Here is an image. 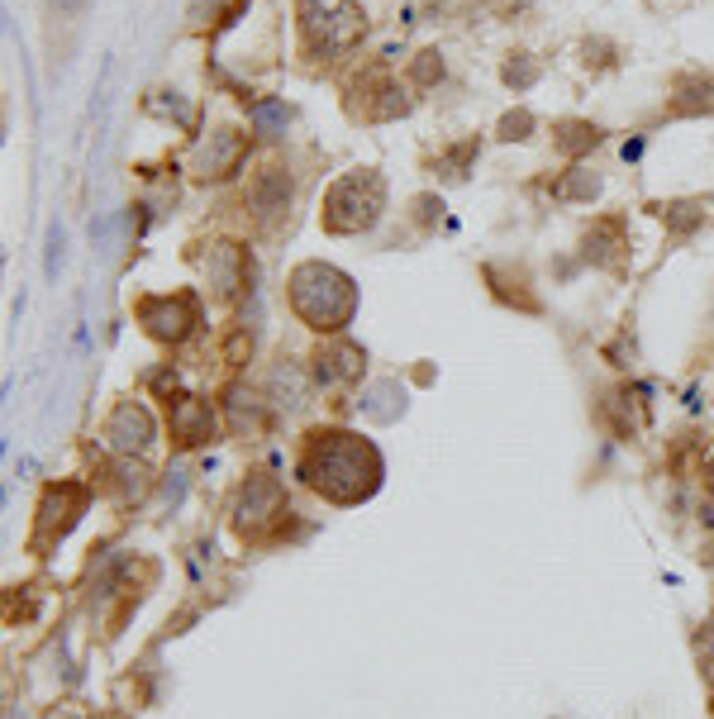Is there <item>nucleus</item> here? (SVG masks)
Wrapping results in <instances>:
<instances>
[{
  "label": "nucleus",
  "mask_w": 714,
  "mask_h": 719,
  "mask_svg": "<svg viewBox=\"0 0 714 719\" xmlns=\"http://www.w3.org/2000/svg\"><path fill=\"white\" fill-rule=\"evenodd\" d=\"M295 477L320 491L334 506H362L381 491L386 463L377 453V443L362 434H348V429H314L300 449Z\"/></svg>",
  "instance_id": "nucleus-1"
},
{
  "label": "nucleus",
  "mask_w": 714,
  "mask_h": 719,
  "mask_svg": "<svg viewBox=\"0 0 714 719\" xmlns=\"http://www.w3.org/2000/svg\"><path fill=\"white\" fill-rule=\"evenodd\" d=\"M286 296H291L295 320L314 329V334H343L357 314V281L334 263H295L286 277Z\"/></svg>",
  "instance_id": "nucleus-2"
},
{
  "label": "nucleus",
  "mask_w": 714,
  "mask_h": 719,
  "mask_svg": "<svg viewBox=\"0 0 714 719\" xmlns=\"http://www.w3.org/2000/svg\"><path fill=\"white\" fill-rule=\"evenodd\" d=\"M386 210V177L377 167H353L324 191V210H320V224L328 234L348 239V234H367L377 229Z\"/></svg>",
  "instance_id": "nucleus-3"
},
{
  "label": "nucleus",
  "mask_w": 714,
  "mask_h": 719,
  "mask_svg": "<svg viewBox=\"0 0 714 719\" xmlns=\"http://www.w3.org/2000/svg\"><path fill=\"white\" fill-rule=\"evenodd\" d=\"M295 20L310 57H343L367 34V10L357 0H300Z\"/></svg>",
  "instance_id": "nucleus-4"
},
{
  "label": "nucleus",
  "mask_w": 714,
  "mask_h": 719,
  "mask_svg": "<svg viewBox=\"0 0 714 719\" xmlns=\"http://www.w3.org/2000/svg\"><path fill=\"white\" fill-rule=\"evenodd\" d=\"M138 324H143V334L157 339V343H186L196 334V324H200V300L196 291H171V296H143L138 306Z\"/></svg>",
  "instance_id": "nucleus-5"
},
{
  "label": "nucleus",
  "mask_w": 714,
  "mask_h": 719,
  "mask_svg": "<svg viewBox=\"0 0 714 719\" xmlns=\"http://www.w3.org/2000/svg\"><path fill=\"white\" fill-rule=\"evenodd\" d=\"M86 486L81 482H57L43 491L38 500V520H34V539H29V549L43 553V549H53V543H63L71 534V524L86 515Z\"/></svg>",
  "instance_id": "nucleus-6"
},
{
  "label": "nucleus",
  "mask_w": 714,
  "mask_h": 719,
  "mask_svg": "<svg viewBox=\"0 0 714 719\" xmlns=\"http://www.w3.org/2000/svg\"><path fill=\"white\" fill-rule=\"evenodd\" d=\"M281 515H291V506H286V491H281L277 477L257 472V477L243 482L238 506H234V524H238L243 539H263L267 529L281 520Z\"/></svg>",
  "instance_id": "nucleus-7"
},
{
  "label": "nucleus",
  "mask_w": 714,
  "mask_h": 719,
  "mask_svg": "<svg viewBox=\"0 0 714 719\" xmlns=\"http://www.w3.org/2000/svg\"><path fill=\"white\" fill-rule=\"evenodd\" d=\"M153 439H157V424H153V414L143 410L138 400H120V406L110 410V420H105V443H110V449L148 453Z\"/></svg>",
  "instance_id": "nucleus-8"
},
{
  "label": "nucleus",
  "mask_w": 714,
  "mask_h": 719,
  "mask_svg": "<svg viewBox=\"0 0 714 719\" xmlns=\"http://www.w3.org/2000/svg\"><path fill=\"white\" fill-rule=\"evenodd\" d=\"M167 424H171V439H177L181 449H200V443L214 439V410H210L205 396H171Z\"/></svg>",
  "instance_id": "nucleus-9"
},
{
  "label": "nucleus",
  "mask_w": 714,
  "mask_h": 719,
  "mask_svg": "<svg viewBox=\"0 0 714 719\" xmlns=\"http://www.w3.org/2000/svg\"><path fill=\"white\" fill-rule=\"evenodd\" d=\"M243 153H248V139H243L238 129H214V134L196 148V177H205V181L228 177V172H238Z\"/></svg>",
  "instance_id": "nucleus-10"
},
{
  "label": "nucleus",
  "mask_w": 714,
  "mask_h": 719,
  "mask_svg": "<svg viewBox=\"0 0 714 719\" xmlns=\"http://www.w3.org/2000/svg\"><path fill=\"white\" fill-rule=\"evenodd\" d=\"M205 272L220 296H238L243 286H253V257H248V248H238V243H214L205 257Z\"/></svg>",
  "instance_id": "nucleus-11"
},
{
  "label": "nucleus",
  "mask_w": 714,
  "mask_h": 719,
  "mask_svg": "<svg viewBox=\"0 0 714 719\" xmlns=\"http://www.w3.org/2000/svg\"><path fill=\"white\" fill-rule=\"evenodd\" d=\"M362 363H367V353L357 349V343L334 339V343H324V349L314 353V381H320V386L357 381V377H362Z\"/></svg>",
  "instance_id": "nucleus-12"
},
{
  "label": "nucleus",
  "mask_w": 714,
  "mask_h": 719,
  "mask_svg": "<svg viewBox=\"0 0 714 719\" xmlns=\"http://www.w3.org/2000/svg\"><path fill=\"white\" fill-rule=\"evenodd\" d=\"M243 206H248L253 214H263V220H271V214H281L286 206H291V177H286V167H263V172H257V177L248 181Z\"/></svg>",
  "instance_id": "nucleus-13"
},
{
  "label": "nucleus",
  "mask_w": 714,
  "mask_h": 719,
  "mask_svg": "<svg viewBox=\"0 0 714 719\" xmlns=\"http://www.w3.org/2000/svg\"><path fill=\"white\" fill-rule=\"evenodd\" d=\"M624 248V224L620 220H595L581 239V253L591 267H614V257Z\"/></svg>",
  "instance_id": "nucleus-14"
},
{
  "label": "nucleus",
  "mask_w": 714,
  "mask_h": 719,
  "mask_svg": "<svg viewBox=\"0 0 714 719\" xmlns=\"http://www.w3.org/2000/svg\"><path fill=\"white\" fill-rule=\"evenodd\" d=\"M248 120H253V134L281 139L286 129H291V106L277 100V96H263V100H253V106H248Z\"/></svg>",
  "instance_id": "nucleus-15"
},
{
  "label": "nucleus",
  "mask_w": 714,
  "mask_h": 719,
  "mask_svg": "<svg viewBox=\"0 0 714 719\" xmlns=\"http://www.w3.org/2000/svg\"><path fill=\"white\" fill-rule=\"evenodd\" d=\"M553 143H557V153L581 157V153H591L600 143V129L591 120H562V124H553Z\"/></svg>",
  "instance_id": "nucleus-16"
},
{
  "label": "nucleus",
  "mask_w": 714,
  "mask_h": 719,
  "mask_svg": "<svg viewBox=\"0 0 714 719\" xmlns=\"http://www.w3.org/2000/svg\"><path fill=\"white\" fill-rule=\"evenodd\" d=\"M657 214H662V224L677 239L695 234V229L705 224V206H700V200H667V206H657Z\"/></svg>",
  "instance_id": "nucleus-17"
},
{
  "label": "nucleus",
  "mask_w": 714,
  "mask_h": 719,
  "mask_svg": "<svg viewBox=\"0 0 714 719\" xmlns=\"http://www.w3.org/2000/svg\"><path fill=\"white\" fill-rule=\"evenodd\" d=\"M714 106V81L705 77H681L677 81V100H671V110L677 114H700Z\"/></svg>",
  "instance_id": "nucleus-18"
},
{
  "label": "nucleus",
  "mask_w": 714,
  "mask_h": 719,
  "mask_svg": "<svg viewBox=\"0 0 714 719\" xmlns=\"http://www.w3.org/2000/svg\"><path fill=\"white\" fill-rule=\"evenodd\" d=\"M600 186H605V181H600V172H591V167H571L567 177L553 186V196H557V200H595Z\"/></svg>",
  "instance_id": "nucleus-19"
},
{
  "label": "nucleus",
  "mask_w": 714,
  "mask_h": 719,
  "mask_svg": "<svg viewBox=\"0 0 714 719\" xmlns=\"http://www.w3.org/2000/svg\"><path fill=\"white\" fill-rule=\"evenodd\" d=\"M148 110L163 114V120H177L181 129H196V110L181 100V91H157V96L148 100Z\"/></svg>",
  "instance_id": "nucleus-20"
},
{
  "label": "nucleus",
  "mask_w": 714,
  "mask_h": 719,
  "mask_svg": "<svg viewBox=\"0 0 714 719\" xmlns=\"http://www.w3.org/2000/svg\"><path fill=\"white\" fill-rule=\"evenodd\" d=\"M63 257H67V229H63V220H53L48 224V248H43V277H48V281H57Z\"/></svg>",
  "instance_id": "nucleus-21"
},
{
  "label": "nucleus",
  "mask_w": 714,
  "mask_h": 719,
  "mask_svg": "<svg viewBox=\"0 0 714 719\" xmlns=\"http://www.w3.org/2000/svg\"><path fill=\"white\" fill-rule=\"evenodd\" d=\"M538 81V63H534V57H510V63H505V86H514V91H528V86H534Z\"/></svg>",
  "instance_id": "nucleus-22"
},
{
  "label": "nucleus",
  "mask_w": 714,
  "mask_h": 719,
  "mask_svg": "<svg viewBox=\"0 0 714 719\" xmlns=\"http://www.w3.org/2000/svg\"><path fill=\"white\" fill-rule=\"evenodd\" d=\"M528 134H534V114L528 110H510L505 120H500V139L505 143H524Z\"/></svg>",
  "instance_id": "nucleus-23"
},
{
  "label": "nucleus",
  "mask_w": 714,
  "mask_h": 719,
  "mask_svg": "<svg viewBox=\"0 0 714 719\" xmlns=\"http://www.w3.org/2000/svg\"><path fill=\"white\" fill-rule=\"evenodd\" d=\"M414 81H420V86H434L438 77H443V53L438 48H424L420 57H414Z\"/></svg>",
  "instance_id": "nucleus-24"
},
{
  "label": "nucleus",
  "mask_w": 714,
  "mask_h": 719,
  "mask_svg": "<svg viewBox=\"0 0 714 719\" xmlns=\"http://www.w3.org/2000/svg\"><path fill=\"white\" fill-rule=\"evenodd\" d=\"M471 157H477V139H467V143H457V148L443 153V167H448V177H467Z\"/></svg>",
  "instance_id": "nucleus-25"
},
{
  "label": "nucleus",
  "mask_w": 714,
  "mask_h": 719,
  "mask_svg": "<svg viewBox=\"0 0 714 719\" xmlns=\"http://www.w3.org/2000/svg\"><path fill=\"white\" fill-rule=\"evenodd\" d=\"M381 106L377 110H371V114H377V120H395V114H405L410 110V100H405V91H395V86H381Z\"/></svg>",
  "instance_id": "nucleus-26"
},
{
  "label": "nucleus",
  "mask_w": 714,
  "mask_h": 719,
  "mask_svg": "<svg viewBox=\"0 0 714 719\" xmlns=\"http://www.w3.org/2000/svg\"><path fill=\"white\" fill-rule=\"evenodd\" d=\"M48 5H53L57 14H81V10H86V0H48Z\"/></svg>",
  "instance_id": "nucleus-27"
},
{
  "label": "nucleus",
  "mask_w": 714,
  "mask_h": 719,
  "mask_svg": "<svg viewBox=\"0 0 714 719\" xmlns=\"http://www.w3.org/2000/svg\"><path fill=\"white\" fill-rule=\"evenodd\" d=\"M624 157L634 163V157H643V139H634V143H624Z\"/></svg>",
  "instance_id": "nucleus-28"
},
{
  "label": "nucleus",
  "mask_w": 714,
  "mask_h": 719,
  "mask_svg": "<svg viewBox=\"0 0 714 719\" xmlns=\"http://www.w3.org/2000/svg\"><path fill=\"white\" fill-rule=\"evenodd\" d=\"M710 472H714V467H710Z\"/></svg>",
  "instance_id": "nucleus-29"
}]
</instances>
